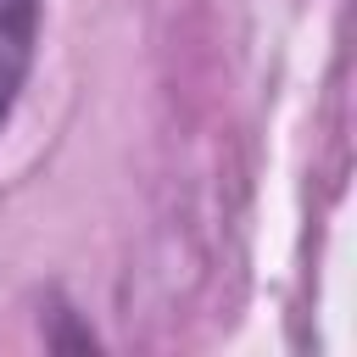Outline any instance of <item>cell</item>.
<instances>
[{
	"label": "cell",
	"instance_id": "cell-2",
	"mask_svg": "<svg viewBox=\"0 0 357 357\" xmlns=\"http://www.w3.org/2000/svg\"><path fill=\"white\" fill-rule=\"evenodd\" d=\"M45 340H50V346H67V351H95V335H89L84 324H73V307H56V312H50Z\"/></svg>",
	"mask_w": 357,
	"mask_h": 357
},
{
	"label": "cell",
	"instance_id": "cell-1",
	"mask_svg": "<svg viewBox=\"0 0 357 357\" xmlns=\"http://www.w3.org/2000/svg\"><path fill=\"white\" fill-rule=\"evenodd\" d=\"M39 17H45V0H0V128L11 123L17 95L33 73Z\"/></svg>",
	"mask_w": 357,
	"mask_h": 357
}]
</instances>
